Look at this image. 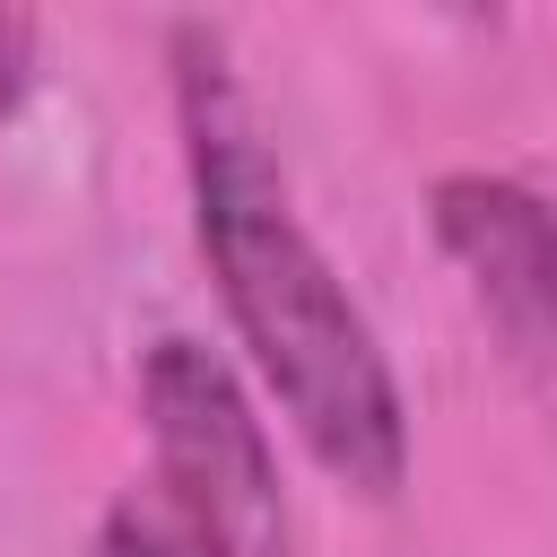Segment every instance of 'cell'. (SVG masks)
<instances>
[{
	"label": "cell",
	"instance_id": "obj_2",
	"mask_svg": "<svg viewBox=\"0 0 557 557\" xmlns=\"http://www.w3.org/2000/svg\"><path fill=\"white\" fill-rule=\"evenodd\" d=\"M139 426H148V487L218 557H296L270 418L218 348L165 331L139 357Z\"/></svg>",
	"mask_w": 557,
	"mask_h": 557
},
{
	"label": "cell",
	"instance_id": "obj_1",
	"mask_svg": "<svg viewBox=\"0 0 557 557\" xmlns=\"http://www.w3.org/2000/svg\"><path fill=\"white\" fill-rule=\"evenodd\" d=\"M165 70H174L191 235H200L209 287L226 305V331H235L261 400L313 453V470L331 487L392 505L409 487V400L383 357V331L366 322L357 287L305 226L287 157L270 139L226 35L183 17L165 44Z\"/></svg>",
	"mask_w": 557,
	"mask_h": 557
},
{
	"label": "cell",
	"instance_id": "obj_5",
	"mask_svg": "<svg viewBox=\"0 0 557 557\" xmlns=\"http://www.w3.org/2000/svg\"><path fill=\"white\" fill-rule=\"evenodd\" d=\"M435 9H444L453 26H496V9H505V0H435Z\"/></svg>",
	"mask_w": 557,
	"mask_h": 557
},
{
	"label": "cell",
	"instance_id": "obj_4",
	"mask_svg": "<svg viewBox=\"0 0 557 557\" xmlns=\"http://www.w3.org/2000/svg\"><path fill=\"white\" fill-rule=\"evenodd\" d=\"M87 557H218V548H209L157 487H131V496L96 522V548H87Z\"/></svg>",
	"mask_w": 557,
	"mask_h": 557
},
{
	"label": "cell",
	"instance_id": "obj_3",
	"mask_svg": "<svg viewBox=\"0 0 557 557\" xmlns=\"http://www.w3.org/2000/svg\"><path fill=\"white\" fill-rule=\"evenodd\" d=\"M426 226L461 296L479 305L487 339L505 348V366L557 426V200L522 174L453 165L426 191Z\"/></svg>",
	"mask_w": 557,
	"mask_h": 557
}]
</instances>
